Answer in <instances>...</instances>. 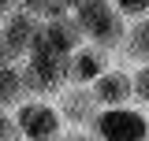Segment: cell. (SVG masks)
<instances>
[{
  "mask_svg": "<svg viewBox=\"0 0 149 141\" xmlns=\"http://www.w3.org/2000/svg\"><path fill=\"white\" fill-rule=\"evenodd\" d=\"M71 19L78 22L86 45H93V48H101V52L116 56V45H119V37H123L127 19L119 15L108 0H78L74 11H71Z\"/></svg>",
  "mask_w": 149,
  "mask_h": 141,
  "instance_id": "obj_1",
  "label": "cell"
},
{
  "mask_svg": "<svg viewBox=\"0 0 149 141\" xmlns=\"http://www.w3.org/2000/svg\"><path fill=\"white\" fill-rule=\"evenodd\" d=\"M90 134L93 141H149L146 108H138V104L101 108L90 123Z\"/></svg>",
  "mask_w": 149,
  "mask_h": 141,
  "instance_id": "obj_2",
  "label": "cell"
},
{
  "mask_svg": "<svg viewBox=\"0 0 149 141\" xmlns=\"http://www.w3.org/2000/svg\"><path fill=\"white\" fill-rule=\"evenodd\" d=\"M11 115H15V126H19L22 141H52L63 130L52 97H26L19 108H11Z\"/></svg>",
  "mask_w": 149,
  "mask_h": 141,
  "instance_id": "obj_3",
  "label": "cell"
},
{
  "mask_svg": "<svg viewBox=\"0 0 149 141\" xmlns=\"http://www.w3.org/2000/svg\"><path fill=\"white\" fill-rule=\"evenodd\" d=\"M52 104L60 111V123L71 126V130H90L93 115L101 111L97 100H93V93H90V86H63L52 97Z\"/></svg>",
  "mask_w": 149,
  "mask_h": 141,
  "instance_id": "obj_4",
  "label": "cell"
},
{
  "mask_svg": "<svg viewBox=\"0 0 149 141\" xmlns=\"http://www.w3.org/2000/svg\"><path fill=\"white\" fill-rule=\"evenodd\" d=\"M90 93L97 108H119V104H134L130 100V67H104L97 78L90 82Z\"/></svg>",
  "mask_w": 149,
  "mask_h": 141,
  "instance_id": "obj_5",
  "label": "cell"
},
{
  "mask_svg": "<svg viewBox=\"0 0 149 141\" xmlns=\"http://www.w3.org/2000/svg\"><path fill=\"white\" fill-rule=\"evenodd\" d=\"M37 22L34 15H26V11H8V15L0 19V37H4V45H8V52L15 56V63L26 56V48H30V41H34V34H37Z\"/></svg>",
  "mask_w": 149,
  "mask_h": 141,
  "instance_id": "obj_6",
  "label": "cell"
},
{
  "mask_svg": "<svg viewBox=\"0 0 149 141\" xmlns=\"http://www.w3.org/2000/svg\"><path fill=\"white\" fill-rule=\"evenodd\" d=\"M104 67H112V56L93 48V45H78L67 56V86H90Z\"/></svg>",
  "mask_w": 149,
  "mask_h": 141,
  "instance_id": "obj_7",
  "label": "cell"
},
{
  "mask_svg": "<svg viewBox=\"0 0 149 141\" xmlns=\"http://www.w3.org/2000/svg\"><path fill=\"white\" fill-rule=\"evenodd\" d=\"M41 41L60 56H71L78 45H86V37L78 30V22L71 15H56V19H45L41 22Z\"/></svg>",
  "mask_w": 149,
  "mask_h": 141,
  "instance_id": "obj_8",
  "label": "cell"
},
{
  "mask_svg": "<svg viewBox=\"0 0 149 141\" xmlns=\"http://www.w3.org/2000/svg\"><path fill=\"white\" fill-rule=\"evenodd\" d=\"M116 52H119V59H127L130 67L149 63V19H127Z\"/></svg>",
  "mask_w": 149,
  "mask_h": 141,
  "instance_id": "obj_9",
  "label": "cell"
},
{
  "mask_svg": "<svg viewBox=\"0 0 149 141\" xmlns=\"http://www.w3.org/2000/svg\"><path fill=\"white\" fill-rule=\"evenodd\" d=\"M22 100H26V89L19 82V67L15 63H4V67H0V108L11 111V108H19Z\"/></svg>",
  "mask_w": 149,
  "mask_h": 141,
  "instance_id": "obj_10",
  "label": "cell"
},
{
  "mask_svg": "<svg viewBox=\"0 0 149 141\" xmlns=\"http://www.w3.org/2000/svg\"><path fill=\"white\" fill-rule=\"evenodd\" d=\"M130 100L138 108H146V100H149V63L130 67Z\"/></svg>",
  "mask_w": 149,
  "mask_h": 141,
  "instance_id": "obj_11",
  "label": "cell"
},
{
  "mask_svg": "<svg viewBox=\"0 0 149 141\" xmlns=\"http://www.w3.org/2000/svg\"><path fill=\"white\" fill-rule=\"evenodd\" d=\"M123 19H146L149 15V0H108Z\"/></svg>",
  "mask_w": 149,
  "mask_h": 141,
  "instance_id": "obj_12",
  "label": "cell"
},
{
  "mask_svg": "<svg viewBox=\"0 0 149 141\" xmlns=\"http://www.w3.org/2000/svg\"><path fill=\"white\" fill-rule=\"evenodd\" d=\"M0 141H22L19 138V126H15V115L0 108Z\"/></svg>",
  "mask_w": 149,
  "mask_h": 141,
  "instance_id": "obj_13",
  "label": "cell"
},
{
  "mask_svg": "<svg viewBox=\"0 0 149 141\" xmlns=\"http://www.w3.org/2000/svg\"><path fill=\"white\" fill-rule=\"evenodd\" d=\"M52 141H93V134H90V130H71V126H63Z\"/></svg>",
  "mask_w": 149,
  "mask_h": 141,
  "instance_id": "obj_14",
  "label": "cell"
},
{
  "mask_svg": "<svg viewBox=\"0 0 149 141\" xmlns=\"http://www.w3.org/2000/svg\"><path fill=\"white\" fill-rule=\"evenodd\" d=\"M4 63H15V56L8 52V45H4V37H0V67H4Z\"/></svg>",
  "mask_w": 149,
  "mask_h": 141,
  "instance_id": "obj_15",
  "label": "cell"
},
{
  "mask_svg": "<svg viewBox=\"0 0 149 141\" xmlns=\"http://www.w3.org/2000/svg\"><path fill=\"white\" fill-rule=\"evenodd\" d=\"M15 8H19V0H0V19L8 15V11H15Z\"/></svg>",
  "mask_w": 149,
  "mask_h": 141,
  "instance_id": "obj_16",
  "label": "cell"
}]
</instances>
